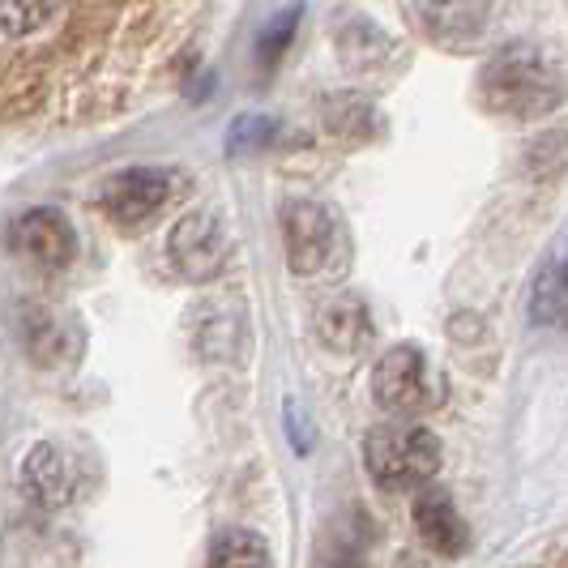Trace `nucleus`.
Listing matches in <instances>:
<instances>
[{
    "mask_svg": "<svg viewBox=\"0 0 568 568\" xmlns=\"http://www.w3.org/2000/svg\"><path fill=\"white\" fill-rule=\"evenodd\" d=\"M193 0H0V120H85L184 48Z\"/></svg>",
    "mask_w": 568,
    "mask_h": 568,
    "instance_id": "1",
    "label": "nucleus"
},
{
    "mask_svg": "<svg viewBox=\"0 0 568 568\" xmlns=\"http://www.w3.org/2000/svg\"><path fill=\"white\" fill-rule=\"evenodd\" d=\"M568 85L560 64L535 43H505L479 69V103L505 120H542L565 103Z\"/></svg>",
    "mask_w": 568,
    "mask_h": 568,
    "instance_id": "2",
    "label": "nucleus"
},
{
    "mask_svg": "<svg viewBox=\"0 0 568 568\" xmlns=\"http://www.w3.org/2000/svg\"><path fill=\"white\" fill-rule=\"evenodd\" d=\"M440 440L415 424H381L364 436V466L381 491H424L440 470Z\"/></svg>",
    "mask_w": 568,
    "mask_h": 568,
    "instance_id": "3",
    "label": "nucleus"
},
{
    "mask_svg": "<svg viewBox=\"0 0 568 568\" xmlns=\"http://www.w3.org/2000/svg\"><path fill=\"white\" fill-rule=\"evenodd\" d=\"M278 223H283V248L291 274L325 278V274H338L346 265V253H351L346 248V231H342V219L329 205L295 197L283 205Z\"/></svg>",
    "mask_w": 568,
    "mask_h": 568,
    "instance_id": "4",
    "label": "nucleus"
},
{
    "mask_svg": "<svg viewBox=\"0 0 568 568\" xmlns=\"http://www.w3.org/2000/svg\"><path fill=\"white\" fill-rule=\"evenodd\" d=\"M189 189L180 168H124L99 184V210L115 227H145Z\"/></svg>",
    "mask_w": 568,
    "mask_h": 568,
    "instance_id": "5",
    "label": "nucleus"
},
{
    "mask_svg": "<svg viewBox=\"0 0 568 568\" xmlns=\"http://www.w3.org/2000/svg\"><path fill=\"white\" fill-rule=\"evenodd\" d=\"M372 398L385 415L394 419H415L436 402V385H432V368L419 346L402 342L394 351L381 355V364L372 368Z\"/></svg>",
    "mask_w": 568,
    "mask_h": 568,
    "instance_id": "6",
    "label": "nucleus"
},
{
    "mask_svg": "<svg viewBox=\"0 0 568 568\" xmlns=\"http://www.w3.org/2000/svg\"><path fill=\"white\" fill-rule=\"evenodd\" d=\"M168 256L184 283H210L227 270L231 235L214 210H189L168 235Z\"/></svg>",
    "mask_w": 568,
    "mask_h": 568,
    "instance_id": "7",
    "label": "nucleus"
},
{
    "mask_svg": "<svg viewBox=\"0 0 568 568\" xmlns=\"http://www.w3.org/2000/svg\"><path fill=\"white\" fill-rule=\"evenodd\" d=\"M9 248L43 270H64L69 261H78V231L60 214L57 205H34L27 214L13 219L9 227Z\"/></svg>",
    "mask_w": 568,
    "mask_h": 568,
    "instance_id": "8",
    "label": "nucleus"
},
{
    "mask_svg": "<svg viewBox=\"0 0 568 568\" xmlns=\"http://www.w3.org/2000/svg\"><path fill=\"white\" fill-rule=\"evenodd\" d=\"M22 346L39 368H69L82 355V321L52 304H27L18 313Z\"/></svg>",
    "mask_w": 568,
    "mask_h": 568,
    "instance_id": "9",
    "label": "nucleus"
},
{
    "mask_svg": "<svg viewBox=\"0 0 568 568\" xmlns=\"http://www.w3.org/2000/svg\"><path fill=\"white\" fill-rule=\"evenodd\" d=\"M410 13L427 43L445 52H466L484 39L491 22V0H415Z\"/></svg>",
    "mask_w": 568,
    "mask_h": 568,
    "instance_id": "10",
    "label": "nucleus"
},
{
    "mask_svg": "<svg viewBox=\"0 0 568 568\" xmlns=\"http://www.w3.org/2000/svg\"><path fill=\"white\" fill-rule=\"evenodd\" d=\"M22 491L39 509H64L78 496V457L57 440H39L22 457Z\"/></svg>",
    "mask_w": 568,
    "mask_h": 568,
    "instance_id": "11",
    "label": "nucleus"
},
{
    "mask_svg": "<svg viewBox=\"0 0 568 568\" xmlns=\"http://www.w3.org/2000/svg\"><path fill=\"white\" fill-rule=\"evenodd\" d=\"M316 338L321 346H329L334 355H359L364 346L372 342V313L364 300L355 295H334L325 300L313 316Z\"/></svg>",
    "mask_w": 568,
    "mask_h": 568,
    "instance_id": "12",
    "label": "nucleus"
},
{
    "mask_svg": "<svg viewBox=\"0 0 568 568\" xmlns=\"http://www.w3.org/2000/svg\"><path fill=\"white\" fill-rule=\"evenodd\" d=\"M415 530H419V539H424L436 556H445V560H457V556L466 551V521H462L457 505L449 500V491L424 487V491L415 496Z\"/></svg>",
    "mask_w": 568,
    "mask_h": 568,
    "instance_id": "13",
    "label": "nucleus"
},
{
    "mask_svg": "<svg viewBox=\"0 0 568 568\" xmlns=\"http://www.w3.org/2000/svg\"><path fill=\"white\" fill-rule=\"evenodd\" d=\"M321 124H325V133H334L338 142L359 145V142H372L385 120H381L372 99L355 94V90H338V94H325V99H321Z\"/></svg>",
    "mask_w": 568,
    "mask_h": 568,
    "instance_id": "14",
    "label": "nucleus"
},
{
    "mask_svg": "<svg viewBox=\"0 0 568 568\" xmlns=\"http://www.w3.org/2000/svg\"><path fill=\"white\" fill-rule=\"evenodd\" d=\"M394 52H398L394 39L376 27V22H368V18H351L338 30V57L355 73H381L394 60Z\"/></svg>",
    "mask_w": 568,
    "mask_h": 568,
    "instance_id": "15",
    "label": "nucleus"
},
{
    "mask_svg": "<svg viewBox=\"0 0 568 568\" xmlns=\"http://www.w3.org/2000/svg\"><path fill=\"white\" fill-rule=\"evenodd\" d=\"M205 568H274V551L256 530H223L210 542Z\"/></svg>",
    "mask_w": 568,
    "mask_h": 568,
    "instance_id": "16",
    "label": "nucleus"
},
{
    "mask_svg": "<svg viewBox=\"0 0 568 568\" xmlns=\"http://www.w3.org/2000/svg\"><path fill=\"white\" fill-rule=\"evenodd\" d=\"M568 316V270L565 265H547L530 295V321L535 325H556Z\"/></svg>",
    "mask_w": 568,
    "mask_h": 568,
    "instance_id": "17",
    "label": "nucleus"
},
{
    "mask_svg": "<svg viewBox=\"0 0 568 568\" xmlns=\"http://www.w3.org/2000/svg\"><path fill=\"white\" fill-rule=\"evenodd\" d=\"M568 168V138L565 133H547V138H535L530 150H526V171L539 175V180H551Z\"/></svg>",
    "mask_w": 568,
    "mask_h": 568,
    "instance_id": "18",
    "label": "nucleus"
},
{
    "mask_svg": "<svg viewBox=\"0 0 568 568\" xmlns=\"http://www.w3.org/2000/svg\"><path fill=\"white\" fill-rule=\"evenodd\" d=\"M300 4H291L286 13H278L270 27H265V34H261V43H256V57H261V64L270 69V64H278L283 60V52L291 48V39H295V27H300Z\"/></svg>",
    "mask_w": 568,
    "mask_h": 568,
    "instance_id": "19",
    "label": "nucleus"
},
{
    "mask_svg": "<svg viewBox=\"0 0 568 568\" xmlns=\"http://www.w3.org/2000/svg\"><path fill=\"white\" fill-rule=\"evenodd\" d=\"M274 133H278L274 120H265V115H244V120H235V129H231V150H235V154H240V150H261V145H270Z\"/></svg>",
    "mask_w": 568,
    "mask_h": 568,
    "instance_id": "20",
    "label": "nucleus"
},
{
    "mask_svg": "<svg viewBox=\"0 0 568 568\" xmlns=\"http://www.w3.org/2000/svg\"><path fill=\"white\" fill-rule=\"evenodd\" d=\"M201 334H210V338H223V334H235V338H240V321H231V325H227V321H223V308H214V313H210V321H205V325L197 329V338H201ZM231 355H235L231 346H219V342H214L205 359H231Z\"/></svg>",
    "mask_w": 568,
    "mask_h": 568,
    "instance_id": "21",
    "label": "nucleus"
},
{
    "mask_svg": "<svg viewBox=\"0 0 568 568\" xmlns=\"http://www.w3.org/2000/svg\"><path fill=\"white\" fill-rule=\"evenodd\" d=\"M565 270H568V261H565Z\"/></svg>",
    "mask_w": 568,
    "mask_h": 568,
    "instance_id": "22",
    "label": "nucleus"
},
{
    "mask_svg": "<svg viewBox=\"0 0 568 568\" xmlns=\"http://www.w3.org/2000/svg\"><path fill=\"white\" fill-rule=\"evenodd\" d=\"M565 321H568V316H565Z\"/></svg>",
    "mask_w": 568,
    "mask_h": 568,
    "instance_id": "23",
    "label": "nucleus"
}]
</instances>
